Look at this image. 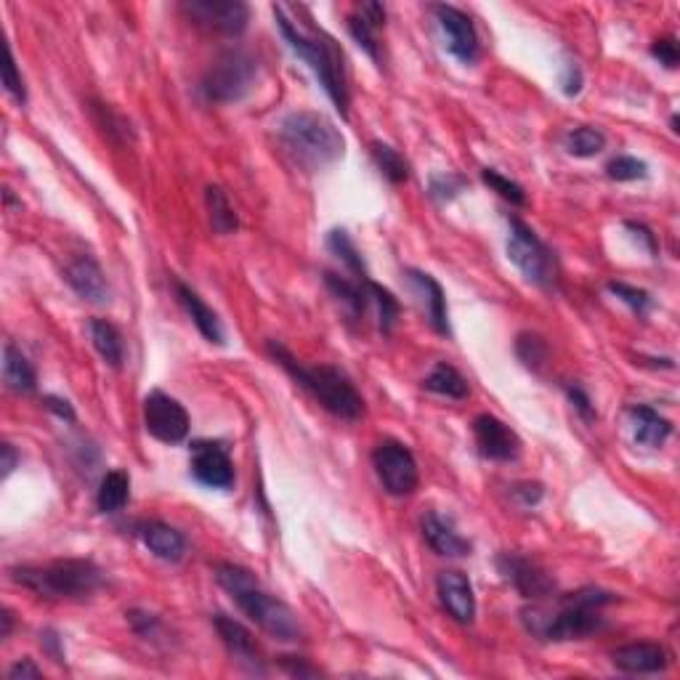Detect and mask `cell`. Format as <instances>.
<instances>
[{"instance_id": "cell-43", "label": "cell", "mask_w": 680, "mask_h": 680, "mask_svg": "<svg viewBox=\"0 0 680 680\" xmlns=\"http://www.w3.org/2000/svg\"><path fill=\"white\" fill-rule=\"evenodd\" d=\"M128 622H131L133 633L141 635V638H147V641H155L157 635L163 633V622H160V617L149 614V611L139 609L128 611Z\"/></svg>"}, {"instance_id": "cell-46", "label": "cell", "mask_w": 680, "mask_h": 680, "mask_svg": "<svg viewBox=\"0 0 680 680\" xmlns=\"http://www.w3.org/2000/svg\"><path fill=\"white\" fill-rule=\"evenodd\" d=\"M566 396H569V402H572V407L577 412H580L582 420H588V423H593L598 415H595V407H593V399L588 396V391L580 386H566Z\"/></svg>"}, {"instance_id": "cell-31", "label": "cell", "mask_w": 680, "mask_h": 680, "mask_svg": "<svg viewBox=\"0 0 680 680\" xmlns=\"http://www.w3.org/2000/svg\"><path fill=\"white\" fill-rule=\"evenodd\" d=\"M131 500V476L125 471H109L99 484L96 505L101 513H117Z\"/></svg>"}, {"instance_id": "cell-19", "label": "cell", "mask_w": 680, "mask_h": 680, "mask_svg": "<svg viewBox=\"0 0 680 680\" xmlns=\"http://www.w3.org/2000/svg\"><path fill=\"white\" fill-rule=\"evenodd\" d=\"M213 625H216L218 635H221V641H224V646L229 649V654H232L242 667H248L253 673H263L261 649H258V643H255L253 633H250L248 627L242 625V622H237L234 617H226V614H216V617H213Z\"/></svg>"}, {"instance_id": "cell-27", "label": "cell", "mask_w": 680, "mask_h": 680, "mask_svg": "<svg viewBox=\"0 0 680 680\" xmlns=\"http://www.w3.org/2000/svg\"><path fill=\"white\" fill-rule=\"evenodd\" d=\"M3 380L16 394H32L38 388V372L22 354V348H16L14 343L3 346Z\"/></svg>"}, {"instance_id": "cell-12", "label": "cell", "mask_w": 680, "mask_h": 680, "mask_svg": "<svg viewBox=\"0 0 680 680\" xmlns=\"http://www.w3.org/2000/svg\"><path fill=\"white\" fill-rule=\"evenodd\" d=\"M497 572L516 588L518 595H524L529 601H545L556 593V580L537 561L521 556V553H500Z\"/></svg>"}, {"instance_id": "cell-47", "label": "cell", "mask_w": 680, "mask_h": 680, "mask_svg": "<svg viewBox=\"0 0 680 680\" xmlns=\"http://www.w3.org/2000/svg\"><path fill=\"white\" fill-rule=\"evenodd\" d=\"M582 70L577 62H566L564 72H561V88H564L566 96H577L582 91Z\"/></svg>"}, {"instance_id": "cell-53", "label": "cell", "mask_w": 680, "mask_h": 680, "mask_svg": "<svg viewBox=\"0 0 680 680\" xmlns=\"http://www.w3.org/2000/svg\"><path fill=\"white\" fill-rule=\"evenodd\" d=\"M301 657H282V667H285L287 673L290 675H319V670H314V667H309L306 662H298Z\"/></svg>"}, {"instance_id": "cell-5", "label": "cell", "mask_w": 680, "mask_h": 680, "mask_svg": "<svg viewBox=\"0 0 680 680\" xmlns=\"http://www.w3.org/2000/svg\"><path fill=\"white\" fill-rule=\"evenodd\" d=\"M8 574L16 585L54 601H83L104 588V572L91 558H59L48 564L11 566Z\"/></svg>"}, {"instance_id": "cell-34", "label": "cell", "mask_w": 680, "mask_h": 680, "mask_svg": "<svg viewBox=\"0 0 680 680\" xmlns=\"http://www.w3.org/2000/svg\"><path fill=\"white\" fill-rule=\"evenodd\" d=\"M566 152L574 157H595L601 155L606 149V136L598 128H590V125H580V128H572L566 133Z\"/></svg>"}, {"instance_id": "cell-3", "label": "cell", "mask_w": 680, "mask_h": 680, "mask_svg": "<svg viewBox=\"0 0 680 680\" xmlns=\"http://www.w3.org/2000/svg\"><path fill=\"white\" fill-rule=\"evenodd\" d=\"M218 585L229 593L237 606L242 609L250 622L274 635L277 641L295 643L303 638V627L295 617V611L285 601H279L277 595L263 590V585L255 580V574L240 564H218L216 566Z\"/></svg>"}, {"instance_id": "cell-9", "label": "cell", "mask_w": 680, "mask_h": 680, "mask_svg": "<svg viewBox=\"0 0 680 680\" xmlns=\"http://www.w3.org/2000/svg\"><path fill=\"white\" fill-rule=\"evenodd\" d=\"M372 465H375V473H378L380 484H383L388 495L410 497L418 489V463H415V455L404 447L402 441H380L375 452H372Z\"/></svg>"}, {"instance_id": "cell-37", "label": "cell", "mask_w": 680, "mask_h": 680, "mask_svg": "<svg viewBox=\"0 0 680 680\" xmlns=\"http://www.w3.org/2000/svg\"><path fill=\"white\" fill-rule=\"evenodd\" d=\"M93 115H96V123L101 125V131L107 133L112 141H128L131 139V123L120 117L112 107L107 104H93Z\"/></svg>"}, {"instance_id": "cell-24", "label": "cell", "mask_w": 680, "mask_h": 680, "mask_svg": "<svg viewBox=\"0 0 680 680\" xmlns=\"http://www.w3.org/2000/svg\"><path fill=\"white\" fill-rule=\"evenodd\" d=\"M407 279H410V285L415 287L420 298H423L425 314H428V322L433 325V330L441 335H449L447 295H444L439 282H436L428 271H418V269L407 271Z\"/></svg>"}, {"instance_id": "cell-29", "label": "cell", "mask_w": 680, "mask_h": 680, "mask_svg": "<svg viewBox=\"0 0 680 680\" xmlns=\"http://www.w3.org/2000/svg\"><path fill=\"white\" fill-rule=\"evenodd\" d=\"M205 202H208L213 232L221 234V237H229V234H234L240 229V216H237L232 200L226 197V192L221 186H208V189H205Z\"/></svg>"}, {"instance_id": "cell-17", "label": "cell", "mask_w": 680, "mask_h": 680, "mask_svg": "<svg viewBox=\"0 0 680 680\" xmlns=\"http://www.w3.org/2000/svg\"><path fill=\"white\" fill-rule=\"evenodd\" d=\"M436 590H439V601L449 617L460 625H471L476 619V595H473L471 580L457 569H447L439 574Z\"/></svg>"}, {"instance_id": "cell-30", "label": "cell", "mask_w": 680, "mask_h": 680, "mask_svg": "<svg viewBox=\"0 0 680 680\" xmlns=\"http://www.w3.org/2000/svg\"><path fill=\"white\" fill-rule=\"evenodd\" d=\"M425 391H431V394H439V396H447V399H468V394H471V386H468V380L460 375V372L452 367V364L447 362H439L436 367L431 370V375L423 380Z\"/></svg>"}, {"instance_id": "cell-54", "label": "cell", "mask_w": 680, "mask_h": 680, "mask_svg": "<svg viewBox=\"0 0 680 680\" xmlns=\"http://www.w3.org/2000/svg\"><path fill=\"white\" fill-rule=\"evenodd\" d=\"M0 622H3V630H0V638H8L11 635V627H14V614L8 609L0 611Z\"/></svg>"}, {"instance_id": "cell-33", "label": "cell", "mask_w": 680, "mask_h": 680, "mask_svg": "<svg viewBox=\"0 0 680 680\" xmlns=\"http://www.w3.org/2000/svg\"><path fill=\"white\" fill-rule=\"evenodd\" d=\"M372 160H375L380 173H383L391 184H404V181L410 178V163H407L391 144L372 141Z\"/></svg>"}, {"instance_id": "cell-39", "label": "cell", "mask_w": 680, "mask_h": 680, "mask_svg": "<svg viewBox=\"0 0 680 680\" xmlns=\"http://www.w3.org/2000/svg\"><path fill=\"white\" fill-rule=\"evenodd\" d=\"M606 287H609L611 295H617L619 301L627 303V306H630L638 317H646V314L651 311V303L654 301H651V295L646 293V290H641V287L627 285V282H614V279H611Z\"/></svg>"}, {"instance_id": "cell-49", "label": "cell", "mask_w": 680, "mask_h": 680, "mask_svg": "<svg viewBox=\"0 0 680 680\" xmlns=\"http://www.w3.org/2000/svg\"><path fill=\"white\" fill-rule=\"evenodd\" d=\"M40 646H43V651H46L48 657L54 659L56 665H62V662H64L62 638H59L54 630H43V633H40Z\"/></svg>"}, {"instance_id": "cell-6", "label": "cell", "mask_w": 680, "mask_h": 680, "mask_svg": "<svg viewBox=\"0 0 680 680\" xmlns=\"http://www.w3.org/2000/svg\"><path fill=\"white\" fill-rule=\"evenodd\" d=\"M279 139L295 163L311 173L330 168L346 155V139L319 112H290L279 123Z\"/></svg>"}, {"instance_id": "cell-18", "label": "cell", "mask_w": 680, "mask_h": 680, "mask_svg": "<svg viewBox=\"0 0 680 680\" xmlns=\"http://www.w3.org/2000/svg\"><path fill=\"white\" fill-rule=\"evenodd\" d=\"M611 662L617 670L630 675H654L665 673L667 665H670V657H667L665 646L651 641L641 643H627V646H619V649L611 651Z\"/></svg>"}, {"instance_id": "cell-23", "label": "cell", "mask_w": 680, "mask_h": 680, "mask_svg": "<svg viewBox=\"0 0 680 680\" xmlns=\"http://www.w3.org/2000/svg\"><path fill=\"white\" fill-rule=\"evenodd\" d=\"M176 295L178 301H181V306L186 309V314H189V319L194 322V327L200 330L202 338L208 340V343H216V346H224L226 333L224 327H221V319H218L216 311L210 309L208 303L202 301L200 295L194 293L189 285H184L181 279H176Z\"/></svg>"}, {"instance_id": "cell-11", "label": "cell", "mask_w": 680, "mask_h": 680, "mask_svg": "<svg viewBox=\"0 0 680 680\" xmlns=\"http://www.w3.org/2000/svg\"><path fill=\"white\" fill-rule=\"evenodd\" d=\"M144 425H147L149 436H155L163 444H181L189 436V412L178 399L163 394V391H152L144 399Z\"/></svg>"}, {"instance_id": "cell-41", "label": "cell", "mask_w": 680, "mask_h": 680, "mask_svg": "<svg viewBox=\"0 0 680 680\" xmlns=\"http://www.w3.org/2000/svg\"><path fill=\"white\" fill-rule=\"evenodd\" d=\"M463 176H455V173H439V176L431 178V186H428V194H431L436 202H449L455 200L457 194L465 189Z\"/></svg>"}, {"instance_id": "cell-16", "label": "cell", "mask_w": 680, "mask_h": 680, "mask_svg": "<svg viewBox=\"0 0 680 680\" xmlns=\"http://www.w3.org/2000/svg\"><path fill=\"white\" fill-rule=\"evenodd\" d=\"M64 279L83 301L96 306H107L112 301V287L93 255H78L75 261H70V266L64 269Z\"/></svg>"}, {"instance_id": "cell-44", "label": "cell", "mask_w": 680, "mask_h": 680, "mask_svg": "<svg viewBox=\"0 0 680 680\" xmlns=\"http://www.w3.org/2000/svg\"><path fill=\"white\" fill-rule=\"evenodd\" d=\"M651 56H654L662 67H667V70H675L680 62L678 40L670 38V35H667V38H657L651 43Z\"/></svg>"}, {"instance_id": "cell-22", "label": "cell", "mask_w": 680, "mask_h": 680, "mask_svg": "<svg viewBox=\"0 0 680 680\" xmlns=\"http://www.w3.org/2000/svg\"><path fill=\"white\" fill-rule=\"evenodd\" d=\"M386 24V8L380 3H362L356 14L348 16V32L356 40V46L370 56L372 62H380L378 30Z\"/></svg>"}, {"instance_id": "cell-21", "label": "cell", "mask_w": 680, "mask_h": 680, "mask_svg": "<svg viewBox=\"0 0 680 680\" xmlns=\"http://www.w3.org/2000/svg\"><path fill=\"white\" fill-rule=\"evenodd\" d=\"M139 540L147 545L152 556L168 564H178L186 556V537L178 532L176 526L165 524V521H141L136 524Z\"/></svg>"}, {"instance_id": "cell-35", "label": "cell", "mask_w": 680, "mask_h": 680, "mask_svg": "<svg viewBox=\"0 0 680 680\" xmlns=\"http://www.w3.org/2000/svg\"><path fill=\"white\" fill-rule=\"evenodd\" d=\"M367 290H370V301L372 306L378 309V325L383 333H391L396 325V319H399V311H402V306H399V301L394 298V293L391 290H386L383 285H378V282H367Z\"/></svg>"}, {"instance_id": "cell-7", "label": "cell", "mask_w": 680, "mask_h": 680, "mask_svg": "<svg viewBox=\"0 0 680 680\" xmlns=\"http://www.w3.org/2000/svg\"><path fill=\"white\" fill-rule=\"evenodd\" d=\"M258 80V59L245 48H229L210 64L202 78V93L213 104H234L253 91Z\"/></svg>"}, {"instance_id": "cell-51", "label": "cell", "mask_w": 680, "mask_h": 680, "mask_svg": "<svg viewBox=\"0 0 680 680\" xmlns=\"http://www.w3.org/2000/svg\"><path fill=\"white\" fill-rule=\"evenodd\" d=\"M625 229H627V232H633L635 240H641L643 245H646V250H649L651 255H657V253H659L657 237H654V232H651L649 226L635 224V221H625Z\"/></svg>"}, {"instance_id": "cell-14", "label": "cell", "mask_w": 680, "mask_h": 680, "mask_svg": "<svg viewBox=\"0 0 680 680\" xmlns=\"http://www.w3.org/2000/svg\"><path fill=\"white\" fill-rule=\"evenodd\" d=\"M473 436H476V447L487 460L495 463H513L521 455V439L518 433L503 423L495 415H479L473 420Z\"/></svg>"}, {"instance_id": "cell-13", "label": "cell", "mask_w": 680, "mask_h": 680, "mask_svg": "<svg viewBox=\"0 0 680 680\" xmlns=\"http://www.w3.org/2000/svg\"><path fill=\"white\" fill-rule=\"evenodd\" d=\"M431 11L436 16V22H439V30L444 35V46H447L449 54L455 56L457 62L476 64L481 54V43L471 16L455 6H444V3L431 6Z\"/></svg>"}, {"instance_id": "cell-38", "label": "cell", "mask_w": 680, "mask_h": 680, "mask_svg": "<svg viewBox=\"0 0 680 680\" xmlns=\"http://www.w3.org/2000/svg\"><path fill=\"white\" fill-rule=\"evenodd\" d=\"M481 181H484V184H487L492 192L500 194L503 200H508L510 205H524V202H526V194H524V189H521V184L510 181L508 176L497 173L495 168L481 170Z\"/></svg>"}, {"instance_id": "cell-20", "label": "cell", "mask_w": 680, "mask_h": 680, "mask_svg": "<svg viewBox=\"0 0 680 680\" xmlns=\"http://www.w3.org/2000/svg\"><path fill=\"white\" fill-rule=\"evenodd\" d=\"M420 526H423L425 542L431 545L433 553L447 558H463L471 553V542L465 540L463 534L457 532V526L452 524V518H444L436 510H428L423 518H420Z\"/></svg>"}, {"instance_id": "cell-4", "label": "cell", "mask_w": 680, "mask_h": 680, "mask_svg": "<svg viewBox=\"0 0 680 680\" xmlns=\"http://www.w3.org/2000/svg\"><path fill=\"white\" fill-rule=\"evenodd\" d=\"M266 351H269L271 359H274V362H277L298 386L306 388V391H309L330 415H335V418L340 420H348V423H354V420L362 418L364 399L362 394L356 391V386L351 383V378H348L346 372L338 370V367H330V364L306 367V364L298 362V359H295L282 343H277V340H269V343H266Z\"/></svg>"}, {"instance_id": "cell-26", "label": "cell", "mask_w": 680, "mask_h": 680, "mask_svg": "<svg viewBox=\"0 0 680 680\" xmlns=\"http://www.w3.org/2000/svg\"><path fill=\"white\" fill-rule=\"evenodd\" d=\"M627 415L633 420V436L641 447H662L673 433V423L649 404H633V407H627Z\"/></svg>"}, {"instance_id": "cell-40", "label": "cell", "mask_w": 680, "mask_h": 680, "mask_svg": "<svg viewBox=\"0 0 680 680\" xmlns=\"http://www.w3.org/2000/svg\"><path fill=\"white\" fill-rule=\"evenodd\" d=\"M606 176L611 181H638V178L649 176V165L638 160V157L619 155L606 165Z\"/></svg>"}, {"instance_id": "cell-45", "label": "cell", "mask_w": 680, "mask_h": 680, "mask_svg": "<svg viewBox=\"0 0 680 680\" xmlns=\"http://www.w3.org/2000/svg\"><path fill=\"white\" fill-rule=\"evenodd\" d=\"M542 495H545V489H542V484H537V481H518V484L510 487V497H513L521 508H534V505L542 500Z\"/></svg>"}, {"instance_id": "cell-42", "label": "cell", "mask_w": 680, "mask_h": 680, "mask_svg": "<svg viewBox=\"0 0 680 680\" xmlns=\"http://www.w3.org/2000/svg\"><path fill=\"white\" fill-rule=\"evenodd\" d=\"M3 85H6L8 96L16 101V104H27V88H24V78L19 67H16L14 51L6 48V62H3Z\"/></svg>"}, {"instance_id": "cell-15", "label": "cell", "mask_w": 680, "mask_h": 680, "mask_svg": "<svg viewBox=\"0 0 680 680\" xmlns=\"http://www.w3.org/2000/svg\"><path fill=\"white\" fill-rule=\"evenodd\" d=\"M192 473L202 487L229 489L234 484V463L224 444L218 441H194Z\"/></svg>"}, {"instance_id": "cell-48", "label": "cell", "mask_w": 680, "mask_h": 680, "mask_svg": "<svg viewBox=\"0 0 680 680\" xmlns=\"http://www.w3.org/2000/svg\"><path fill=\"white\" fill-rule=\"evenodd\" d=\"M8 678L11 680H27V678H43V670H40L32 659H19L14 665L8 667Z\"/></svg>"}, {"instance_id": "cell-2", "label": "cell", "mask_w": 680, "mask_h": 680, "mask_svg": "<svg viewBox=\"0 0 680 680\" xmlns=\"http://www.w3.org/2000/svg\"><path fill=\"white\" fill-rule=\"evenodd\" d=\"M274 19L279 24L282 38L287 40V46L293 48L295 54L301 56L303 62L309 64L311 72L317 75L319 85L325 88L340 117H348V78H346V59L343 51L322 27H314L311 19L306 22H295L293 16H287L285 6H274Z\"/></svg>"}, {"instance_id": "cell-25", "label": "cell", "mask_w": 680, "mask_h": 680, "mask_svg": "<svg viewBox=\"0 0 680 680\" xmlns=\"http://www.w3.org/2000/svg\"><path fill=\"white\" fill-rule=\"evenodd\" d=\"M367 279H351V277H340L335 271H325V285L327 290L333 293L335 301L348 311L351 319H362L367 314V309L372 306L370 301V290H367Z\"/></svg>"}, {"instance_id": "cell-32", "label": "cell", "mask_w": 680, "mask_h": 680, "mask_svg": "<svg viewBox=\"0 0 680 680\" xmlns=\"http://www.w3.org/2000/svg\"><path fill=\"white\" fill-rule=\"evenodd\" d=\"M327 248H330V253L338 255L340 261L346 263V269L351 271L356 279L370 277V274H367V266H364L362 253H359V248L354 245V240L348 237L346 229H333V232L327 234Z\"/></svg>"}, {"instance_id": "cell-1", "label": "cell", "mask_w": 680, "mask_h": 680, "mask_svg": "<svg viewBox=\"0 0 680 680\" xmlns=\"http://www.w3.org/2000/svg\"><path fill=\"white\" fill-rule=\"evenodd\" d=\"M617 601V595L603 588H582L577 593L561 595L556 606L532 603L521 609V625L532 638L545 643L582 641L601 633L606 619L601 617L603 606Z\"/></svg>"}, {"instance_id": "cell-36", "label": "cell", "mask_w": 680, "mask_h": 680, "mask_svg": "<svg viewBox=\"0 0 680 680\" xmlns=\"http://www.w3.org/2000/svg\"><path fill=\"white\" fill-rule=\"evenodd\" d=\"M516 356L529 370H540L548 362V343L537 333H521L516 338Z\"/></svg>"}, {"instance_id": "cell-50", "label": "cell", "mask_w": 680, "mask_h": 680, "mask_svg": "<svg viewBox=\"0 0 680 680\" xmlns=\"http://www.w3.org/2000/svg\"><path fill=\"white\" fill-rule=\"evenodd\" d=\"M43 404H46L48 412H54L56 418L67 420V423H75V410H72V404L67 402V399H62V396H43Z\"/></svg>"}, {"instance_id": "cell-8", "label": "cell", "mask_w": 680, "mask_h": 680, "mask_svg": "<svg viewBox=\"0 0 680 680\" xmlns=\"http://www.w3.org/2000/svg\"><path fill=\"white\" fill-rule=\"evenodd\" d=\"M508 258L516 263L526 282L542 290H553L558 285L556 253L521 218H508Z\"/></svg>"}, {"instance_id": "cell-10", "label": "cell", "mask_w": 680, "mask_h": 680, "mask_svg": "<svg viewBox=\"0 0 680 680\" xmlns=\"http://www.w3.org/2000/svg\"><path fill=\"white\" fill-rule=\"evenodd\" d=\"M181 11L194 24L229 35V38L242 35L250 22V6L242 0H184Z\"/></svg>"}, {"instance_id": "cell-28", "label": "cell", "mask_w": 680, "mask_h": 680, "mask_svg": "<svg viewBox=\"0 0 680 680\" xmlns=\"http://www.w3.org/2000/svg\"><path fill=\"white\" fill-rule=\"evenodd\" d=\"M88 333H91L93 348L99 351V356L109 367H120L125 359V346H123V335L117 333V327L107 319H91L88 325Z\"/></svg>"}, {"instance_id": "cell-52", "label": "cell", "mask_w": 680, "mask_h": 680, "mask_svg": "<svg viewBox=\"0 0 680 680\" xmlns=\"http://www.w3.org/2000/svg\"><path fill=\"white\" fill-rule=\"evenodd\" d=\"M16 463H19V452L14 449V444L3 441V444H0V468H3V479H8V476L14 473Z\"/></svg>"}]
</instances>
